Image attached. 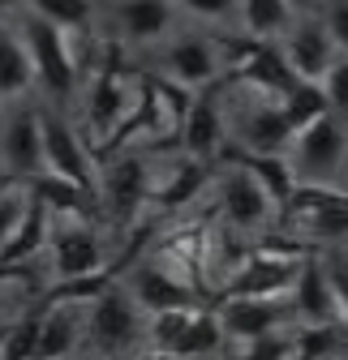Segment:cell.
<instances>
[{
    "mask_svg": "<svg viewBox=\"0 0 348 360\" xmlns=\"http://www.w3.org/2000/svg\"><path fill=\"white\" fill-rule=\"evenodd\" d=\"M147 347V313L134 304L120 279H112L95 300L86 318V352L95 360H129Z\"/></svg>",
    "mask_w": 348,
    "mask_h": 360,
    "instance_id": "cell-1",
    "label": "cell"
},
{
    "mask_svg": "<svg viewBox=\"0 0 348 360\" xmlns=\"http://www.w3.org/2000/svg\"><path fill=\"white\" fill-rule=\"evenodd\" d=\"M297 185H323V189H335L340 176L348 172V124L327 112L318 120H310L306 129L292 133V142L284 150Z\"/></svg>",
    "mask_w": 348,
    "mask_h": 360,
    "instance_id": "cell-2",
    "label": "cell"
},
{
    "mask_svg": "<svg viewBox=\"0 0 348 360\" xmlns=\"http://www.w3.org/2000/svg\"><path fill=\"white\" fill-rule=\"evenodd\" d=\"M43 253L52 262V279L69 283V279H86L104 270V245L95 236V223L86 214H48V240Z\"/></svg>",
    "mask_w": 348,
    "mask_h": 360,
    "instance_id": "cell-3",
    "label": "cell"
},
{
    "mask_svg": "<svg viewBox=\"0 0 348 360\" xmlns=\"http://www.w3.org/2000/svg\"><path fill=\"white\" fill-rule=\"evenodd\" d=\"M224 129L237 138V155H284L292 133H297L288 124L280 99L258 95V90H249V95L237 99L232 116H224Z\"/></svg>",
    "mask_w": 348,
    "mask_h": 360,
    "instance_id": "cell-4",
    "label": "cell"
},
{
    "mask_svg": "<svg viewBox=\"0 0 348 360\" xmlns=\"http://www.w3.org/2000/svg\"><path fill=\"white\" fill-rule=\"evenodd\" d=\"M215 318L224 326L228 347L241 343H263V339H280L297 326V313L288 296L275 300H254V296H224V304L215 309Z\"/></svg>",
    "mask_w": 348,
    "mask_h": 360,
    "instance_id": "cell-5",
    "label": "cell"
},
{
    "mask_svg": "<svg viewBox=\"0 0 348 360\" xmlns=\"http://www.w3.org/2000/svg\"><path fill=\"white\" fill-rule=\"evenodd\" d=\"M22 43L30 52V65H35V82L48 90V95H73L77 86V52L61 26L43 22V18H30L22 22Z\"/></svg>",
    "mask_w": 348,
    "mask_h": 360,
    "instance_id": "cell-6",
    "label": "cell"
},
{
    "mask_svg": "<svg viewBox=\"0 0 348 360\" xmlns=\"http://www.w3.org/2000/svg\"><path fill=\"white\" fill-rule=\"evenodd\" d=\"M301 262L306 253H297L288 245H258L249 249V257L241 262V270L232 275L228 292L224 296H254V300H275V296H288L297 275H301Z\"/></svg>",
    "mask_w": 348,
    "mask_h": 360,
    "instance_id": "cell-7",
    "label": "cell"
},
{
    "mask_svg": "<svg viewBox=\"0 0 348 360\" xmlns=\"http://www.w3.org/2000/svg\"><path fill=\"white\" fill-rule=\"evenodd\" d=\"M39 133H43V172L69 180V185H77L86 193H95L99 172L91 163L86 142L77 138V129L56 112H39Z\"/></svg>",
    "mask_w": 348,
    "mask_h": 360,
    "instance_id": "cell-8",
    "label": "cell"
},
{
    "mask_svg": "<svg viewBox=\"0 0 348 360\" xmlns=\"http://www.w3.org/2000/svg\"><path fill=\"white\" fill-rule=\"evenodd\" d=\"M284 219L310 240H348V193L344 189H323V185H297Z\"/></svg>",
    "mask_w": 348,
    "mask_h": 360,
    "instance_id": "cell-9",
    "label": "cell"
},
{
    "mask_svg": "<svg viewBox=\"0 0 348 360\" xmlns=\"http://www.w3.org/2000/svg\"><path fill=\"white\" fill-rule=\"evenodd\" d=\"M220 214H224V228H232V232H241V236H263L271 223L280 219L275 214V206H271V198L258 189V180L241 167V163H232L224 176H220Z\"/></svg>",
    "mask_w": 348,
    "mask_h": 360,
    "instance_id": "cell-10",
    "label": "cell"
},
{
    "mask_svg": "<svg viewBox=\"0 0 348 360\" xmlns=\"http://www.w3.org/2000/svg\"><path fill=\"white\" fill-rule=\"evenodd\" d=\"M86 300H48L39 313V339H35V360H69L86 352Z\"/></svg>",
    "mask_w": 348,
    "mask_h": 360,
    "instance_id": "cell-11",
    "label": "cell"
},
{
    "mask_svg": "<svg viewBox=\"0 0 348 360\" xmlns=\"http://www.w3.org/2000/svg\"><path fill=\"white\" fill-rule=\"evenodd\" d=\"M95 193L104 198V206H108V214L116 223H129L151 202V163L138 159V155H125V159L108 163L104 176H99V185H95Z\"/></svg>",
    "mask_w": 348,
    "mask_h": 360,
    "instance_id": "cell-12",
    "label": "cell"
},
{
    "mask_svg": "<svg viewBox=\"0 0 348 360\" xmlns=\"http://www.w3.org/2000/svg\"><path fill=\"white\" fill-rule=\"evenodd\" d=\"M275 48H280V56L288 60V69L297 73V82H318V77L331 69V60L340 56L335 43H331V34H327V26L314 22V18H297V22L275 39Z\"/></svg>",
    "mask_w": 348,
    "mask_h": 360,
    "instance_id": "cell-13",
    "label": "cell"
},
{
    "mask_svg": "<svg viewBox=\"0 0 348 360\" xmlns=\"http://www.w3.org/2000/svg\"><path fill=\"white\" fill-rule=\"evenodd\" d=\"M0 167L9 180H22V185L43 172V133L35 108H18L0 124Z\"/></svg>",
    "mask_w": 348,
    "mask_h": 360,
    "instance_id": "cell-14",
    "label": "cell"
},
{
    "mask_svg": "<svg viewBox=\"0 0 348 360\" xmlns=\"http://www.w3.org/2000/svg\"><path fill=\"white\" fill-rule=\"evenodd\" d=\"M159 60H163V73L159 77H168L172 86L189 90V95H194V90H211L215 82H220V69H224L220 48H215L211 39H202V34L177 39Z\"/></svg>",
    "mask_w": 348,
    "mask_h": 360,
    "instance_id": "cell-15",
    "label": "cell"
},
{
    "mask_svg": "<svg viewBox=\"0 0 348 360\" xmlns=\"http://www.w3.org/2000/svg\"><path fill=\"white\" fill-rule=\"evenodd\" d=\"M125 292L134 296V304L147 313H163V309H198V292L189 283H181L177 275H168L159 262H142L134 275L125 279Z\"/></svg>",
    "mask_w": 348,
    "mask_h": 360,
    "instance_id": "cell-16",
    "label": "cell"
},
{
    "mask_svg": "<svg viewBox=\"0 0 348 360\" xmlns=\"http://www.w3.org/2000/svg\"><path fill=\"white\" fill-rule=\"evenodd\" d=\"M177 138H181L185 159L211 163L215 155L224 150V138H228V129H224V103L215 99V95H194L189 112H185L181 129H177Z\"/></svg>",
    "mask_w": 348,
    "mask_h": 360,
    "instance_id": "cell-17",
    "label": "cell"
},
{
    "mask_svg": "<svg viewBox=\"0 0 348 360\" xmlns=\"http://www.w3.org/2000/svg\"><path fill=\"white\" fill-rule=\"evenodd\" d=\"M232 65H237L232 77H237L241 90H258V95L284 99L288 90L297 86V73L288 69V60L280 56L275 43H249V48H241V56Z\"/></svg>",
    "mask_w": 348,
    "mask_h": 360,
    "instance_id": "cell-18",
    "label": "cell"
},
{
    "mask_svg": "<svg viewBox=\"0 0 348 360\" xmlns=\"http://www.w3.org/2000/svg\"><path fill=\"white\" fill-rule=\"evenodd\" d=\"M292 300V313H297V326H327V322H340V309H335V292L327 283V266L318 257H306L301 262V275L288 292Z\"/></svg>",
    "mask_w": 348,
    "mask_h": 360,
    "instance_id": "cell-19",
    "label": "cell"
},
{
    "mask_svg": "<svg viewBox=\"0 0 348 360\" xmlns=\"http://www.w3.org/2000/svg\"><path fill=\"white\" fill-rule=\"evenodd\" d=\"M35 86V65L18 30L0 26V103H22Z\"/></svg>",
    "mask_w": 348,
    "mask_h": 360,
    "instance_id": "cell-20",
    "label": "cell"
},
{
    "mask_svg": "<svg viewBox=\"0 0 348 360\" xmlns=\"http://www.w3.org/2000/svg\"><path fill=\"white\" fill-rule=\"evenodd\" d=\"M172 18H177L172 0H120L116 5V22H120L125 39H134V43L163 39L172 30Z\"/></svg>",
    "mask_w": 348,
    "mask_h": 360,
    "instance_id": "cell-21",
    "label": "cell"
},
{
    "mask_svg": "<svg viewBox=\"0 0 348 360\" xmlns=\"http://www.w3.org/2000/svg\"><path fill=\"white\" fill-rule=\"evenodd\" d=\"M224 347H228V339H224V326H220V318H215V309L198 304L189 313L177 347H172V356H181V360H220Z\"/></svg>",
    "mask_w": 348,
    "mask_h": 360,
    "instance_id": "cell-22",
    "label": "cell"
},
{
    "mask_svg": "<svg viewBox=\"0 0 348 360\" xmlns=\"http://www.w3.org/2000/svg\"><path fill=\"white\" fill-rule=\"evenodd\" d=\"M26 193L48 214H86L91 219V210L99 206L95 193H86V189L69 185V180H61V176H48V172H39L35 180H26Z\"/></svg>",
    "mask_w": 348,
    "mask_h": 360,
    "instance_id": "cell-23",
    "label": "cell"
},
{
    "mask_svg": "<svg viewBox=\"0 0 348 360\" xmlns=\"http://www.w3.org/2000/svg\"><path fill=\"white\" fill-rule=\"evenodd\" d=\"M348 347V326L327 322V326H292L288 330V360H340Z\"/></svg>",
    "mask_w": 348,
    "mask_h": 360,
    "instance_id": "cell-24",
    "label": "cell"
},
{
    "mask_svg": "<svg viewBox=\"0 0 348 360\" xmlns=\"http://www.w3.org/2000/svg\"><path fill=\"white\" fill-rule=\"evenodd\" d=\"M237 163L258 180V189L271 198L275 214H284V206H288V198H292V189H297V176H292L288 159H284V155H237Z\"/></svg>",
    "mask_w": 348,
    "mask_h": 360,
    "instance_id": "cell-25",
    "label": "cell"
},
{
    "mask_svg": "<svg viewBox=\"0 0 348 360\" xmlns=\"http://www.w3.org/2000/svg\"><path fill=\"white\" fill-rule=\"evenodd\" d=\"M237 9H241L245 34H249L254 43H275V39L297 22V13H292L288 0H241Z\"/></svg>",
    "mask_w": 348,
    "mask_h": 360,
    "instance_id": "cell-26",
    "label": "cell"
},
{
    "mask_svg": "<svg viewBox=\"0 0 348 360\" xmlns=\"http://www.w3.org/2000/svg\"><path fill=\"white\" fill-rule=\"evenodd\" d=\"M43 240H48V210L30 198L26 219L18 223V232L9 236V245L0 249V266H26L35 253H43Z\"/></svg>",
    "mask_w": 348,
    "mask_h": 360,
    "instance_id": "cell-27",
    "label": "cell"
},
{
    "mask_svg": "<svg viewBox=\"0 0 348 360\" xmlns=\"http://www.w3.org/2000/svg\"><path fill=\"white\" fill-rule=\"evenodd\" d=\"M202 176H206V163L177 159V163L168 167V180H163V185H155V176H151V198H155L163 210H177V206H185V202L202 189Z\"/></svg>",
    "mask_w": 348,
    "mask_h": 360,
    "instance_id": "cell-28",
    "label": "cell"
},
{
    "mask_svg": "<svg viewBox=\"0 0 348 360\" xmlns=\"http://www.w3.org/2000/svg\"><path fill=\"white\" fill-rule=\"evenodd\" d=\"M280 108H284V116H288L292 129H306L310 120H318V116L331 112L327 99H323V90H318V82H297L288 95L280 99Z\"/></svg>",
    "mask_w": 348,
    "mask_h": 360,
    "instance_id": "cell-29",
    "label": "cell"
},
{
    "mask_svg": "<svg viewBox=\"0 0 348 360\" xmlns=\"http://www.w3.org/2000/svg\"><path fill=\"white\" fill-rule=\"evenodd\" d=\"M30 5H35V18L61 26L65 34L86 30V26H91V18H95V5H91V0H30Z\"/></svg>",
    "mask_w": 348,
    "mask_h": 360,
    "instance_id": "cell-30",
    "label": "cell"
},
{
    "mask_svg": "<svg viewBox=\"0 0 348 360\" xmlns=\"http://www.w3.org/2000/svg\"><path fill=\"white\" fill-rule=\"evenodd\" d=\"M26 210H30V193H26L22 180H13V185L0 193V249L9 245V236L18 232V223L26 219Z\"/></svg>",
    "mask_w": 348,
    "mask_h": 360,
    "instance_id": "cell-31",
    "label": "cell"
},
{
    "mask_svg": "<svg viewBox=\"0 0 348 360\" xmlns=\"http://www.w3.org/2000/svg\"><path fill=\"white\" fill-rule=\"evenodd\" d=\"M318 90L335 116H348V56H335L331 69L318 77Z\"/></svg>",
    "mask_w": 348,
    "mask_h": 360,
    "instance_id": "cell-32",
    "label": "cell"
},
{
    "mask_svg": "<svg viewBox=\"0 0 348 360\" xmlns=\"http://www.w3.org/2000/svg\"><path fill=\"white\" fill-rule=\"evenodd\" d=\"M177 5H181L185 13L202 18V22H228V18L237 13L241 0H177Z\"/></svg>",
    "mask_w": 348,
    "mask_h": 360,
    "instance_id": "cell-33",
    "label": "cell"
},
{
    "mask_svg": "<svg viewBox=\"0 0 348 360\" xmlns=\"http://www.w3.org/2000/svg\"><path fill=\"white\" fill-rule=\"evenodd\" d=\"M323 266H327V283H331V292H335L340 322L348 326V257H340V262H323Z\"/></svg>",
    "mask_w": 348,
    "mask_h": 360,
    "instance_id": "cell-34",
    "label": "cell"
},
{
    "mask_svg": "<svg viewBox=\"0 0 348 360\" xmlns=\"http://www.w3.org/2000/svg\"><path fill=\"white\" fill-rule=\"evenodd\" d=\"M323 26H327V34L335 43V52L348 56V0H335V5L327 9V18H323Z\"/></svg>",
    "mask_w": 348,
    "mask_h": 360,
    "instance_id": "cell-35",
    "label": "cell"
},
{
    "mask_svg": "<svg viewBox=\"0 0 348 360\" xmlns=\"http://www.w3.org/2000/svg\"><path fill=\"white\" fill-rule=\"evenodd\" d=\"M129 360H181V356H172V352H159V347H142V352H134Z\"/></svg>",
    "mask_w": 348,
    "mask_h": 360,
    "instance_id": "cell-36",
    "label": "cell"
},
{
    "mask_svg": "<svg viewBox=\"0 0 348 360\" xmlns=\"http://www.w3.org/2000/svg\"><path fill=\"white\" fill-rule=\"evenodd\" d=\"M288 5H292V13L301 18V13H310V9H318V5H323V0H288Z\"/></svg>",
    "mask_w": 348,
    "mask_h": 360,
    "instance_id": "cell-37",
    "label": "cell"
},
{
    "mask_svg": "<svg viewBox=\"0 0 348 360\" xmlns=\"http://www.w3.org/2000/svg\"><path fill=\"white\" fill-rule=\"evenodd\" d=\"M9 185H13V180H9V176H0V193H5V189H9Z\"/></svg>",
    "mask_w": 348,
    "mask_h": 360,
    "instance_id": "cell-38",
    "label": "cell"
},
{
    "mask_svg": "<svg viewBox=\"0 0 348 360\" xmlns=\"http://www.w3.org/2000/svg\"><path fill=\"white\" fill-rule=\"evenodd\" d=\"M69 360H95V356H91V352H82V356H69Z\"/></svg>",
    "mask_w": 348,
    "mask_h": 360,
    "instance_id": "cell-39",
    "label": "cell"
},
{
    "mask_svg": "<svg viewBox=\"0 0 348 360\" xmlns=\"http://www.w3.org/2000/svg\"><path fill=\"white\" fill-rule=\"evenodd\" d=\"M5 116H9V112H5V103H0V124H5Z\"/></svg>",
    "mask_w": 348,
    "mask_h": 360,
    "instance_id": "cell-40",
    "label": "cell"
},
{
    "mask_svg": "<svg viewBox=\"0 0 348 360\" xmlns=\"http://www.w3.org/2000/svg\"><path fill=\"white\" fill-rule=\"evenodd\" d=\"M340 360H348V347H344V356H340Z\"/></svg>",
    "mask_w": 348,
    "mask_h": 360,
    "instance_id": "cell-41",
    "label": "cell"
},
{
    "mask_svg": "<svg viewBox=\"0 0 348 360\" xmlns=\"http://www.w3.org/2000/svg\"><path fill=\"white\" fill-rule=\"evenodd\" d=\"M5 5H9V0H0V9H5Z\"/></svg>",
    "mask_w": 348,
    "mask_h": 360,
    "instance_id": "cell-42",
    "label": "cell"
},
{
    "mask_svg": "<svg viewBox=\"0 0 348 360\" xmlns=\"http://www.w3.org/2000/svg\"><path fill=\"white\" fill-rule=\"evenodd\" d=\"M0 176H5V167H0Z\"/></svg>",
    "mask_w": 348,
    "mask_h": 360,
    "instance_id": "cell-43",
    "label": "cell"
}]
</instances>
